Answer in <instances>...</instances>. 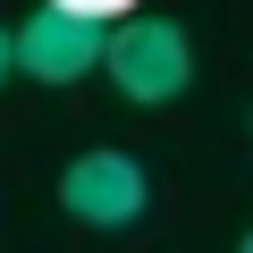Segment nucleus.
I'll use <instances>...</instances> for the list:
<instances>
[{
    "label": "nucleus",
    "mask_w": 253,
    "mask_h": 253,
    "mask_svg": "<svg viewBox=\"0 0 253 253\" xmlns=\"http://www.w3.org/2000/svg\"><path fill=\"white\" fill-rule=\"evenodd\" d=\"M101 76L135 101V110H169V101L194 84V42H186L169 17H126V26H110V42H101Z\"/></svg>",
    "instance_id": "f257e3e1"
},
{
    "label": "nucleus",
    "mask_w": 253,
    "mask_h": 253,
    "mask_svg": "<svg viewBox=\"0 0 253 253\" xmlns=\"http://www.w3.org/2000/svg\"><path fill=\"white\" fill-rule=\"evenodd\" d=\"M101 42H110V26H101L93 0H42V9L9 34V59L34 84H76L84 68H101Z\"/></svg>",
    "instance_id": "f03ea898"
},
{
    "label": "nucleus",
    "mask_w": 253,
    "mask_h": 253,
    "mask_svg": "<svg viewBox=\"0 0 253 253\" xmlns=\"http://www.w3.org/2000/svg\"><path fill=\"white\" fill-rule=\"evenodd\" d=\"M59 211L68 219H84V228H135L144 211H152V177H144V161L135 152H118V144H93V152H76L68 169H59Z\"/></svg>",
    "instance_id": "7ed1b4c3"
},
{
    "label": "nucleus",
    "mask_w": 253,
    "mask_h": 253,
    "mask_svg": "<svg viewBox=\"0 0 253 253\" xmlns=\"http://www.w3.org/2000/svg\"><path fill=\"white\" fill-rule=\"evenodd\" d=\"M9 68H17V59H9V26H0V84H9Z\"/></svg>",
    "instance_id": "20e7f679"
},
{
    "label": "nucleus",
    "mask_w": 253,
    "mask_h": 253,
    "mask_svg": "<svg viewBox=\"0 0 253 253\" xmlns=\"http://www.w3.org/2000/svg\"><path fill=\"white\" fill-rule=\"evenodd\" d=\"M236 253H253V228H245V245H236Z\"/></svg>",
    "instance_id": "39448f33"
}]
</instances>
